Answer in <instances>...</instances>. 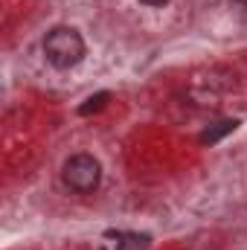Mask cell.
<instances>
[{"label": "cell", "mask_w": 247, "mask_h": 250, "mask_svg": "<svg viewBox=\"0 0 247 250\" xmlns=\"http://www.w3.org/2000/svg\"><path fill=\"white\" fill-rule=\"evenodd\" d=\"M44 56L56 70H70L84 59V38L73 26H56L44 38Z\"/></svg>", "instance_id": "obj_1"}, {"label": "cell", "mask_w": 247, "mask_h": 250, "mask_svg": "<svg viewBox=\"0 0 247 250\" xmlns=\"http://www.w3.org/2000/svg\"><path fill=\"white\" fill-rule=\"evenodd\" d=\"M236 3H242V6H247V0H236Z\"/></svg>", "instance_id": "obj_8"}, {"label": "cell", "mask_w": 247, "mask_h": 250, "mask_svg": "<svg viewBox=\"0 0 247 250\" xmlns=\"http://www.w3.org/2000/svg\"><path fill=\"white\" fill-rule=\"evenodd\" d=\"M62 181L70 192H79V195H87L99 187L102 181V166L93 154H73L64 160L62 169Z\"/></svg>", "instance_id": "obj_2"}, {"label": "cell", "mask_w": 247, "mask_h": 250, "mask_svg": "<svg viewBox=\"0 0 247 250\" xmlns=\"http://www.w3.org/2000/svg\"><path fill=\"white\" fill-rule=\"evenodd\" d=\"M99 250H125L123 233H117V230H108V233H105V239H102V245H99Z\"/></svg>", "instance_id": "obj_5"}, {"label": "cell", "mask_w": 247, "mask_h": 250, "mask_svg": "<svg viewBox=\"0 0 247 250\" xmlns=\"http://www.w3.org/2000/svg\"><path fill=\"white\" fill-rule=\"evenodd\" d=\"M125 250H145L148 248V236H137V233H123Z\"/></svg>", "instance_id": "obj_6"}, {"label": "cell", "mask_w": 247, "mask_h": 250, "mask_svg": "<svg viewBox=\"0 0 247 250\" xmlns=\"http://www.w3.org/2000/svg\"><path fill=\"white\" fill-rule=\"evenodd\" d=\"M108 99H111V93H105V90H102V93L90 96V99L79 108V114H82V117H87V114H93V111H102V108L108 105Z\"/></svg>", "instance_id": "obj_4"}, {"label": "cell", "mask_w": 247, "mask_h": 250, "mask_svg": "<svg viewBox=\"0 0 247 250\" xmlns=\"http://www.w3.org/2000/svg\"><path fill=\"white\" fill-rule=\"evenodd\" d=\"M140 3H145V6H166L169 0H140Z\"/></svg>", "instance_id": "obj_7"}, {"label": "cell", "mask_w": 247, "mask_h": 250, "mask_svg": "<svg viewBox=\"0 0 247 250\" xmlns=\"http://www.w3.org/2000/svg\"><path fill=\"white\" fill-rule=\"evenodd\" d=\"M239 128V120H221V123H215V125H209L204 134H201V143L204 146H212V143H218L221 137H227V134H233Z\"/></svg>", "instance_id": "obj_3"}]
</instances>
